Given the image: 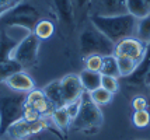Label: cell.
I'll use <instances>...</instances> for the list:
<instances>
[{
    "mask_svg": "<svg viewBox=\"0 0 150 140\" xmlns=\"http://www.w3.org/2000/svg\"><path fill=\"white\" fill-rule=\"evenodd\" d=\"M91 24L114 44H118L125 38H132L136 35L137 20L128 13L118 15L94 14L91 17Z\"/></svg>",
    "mask_w": 150,
    "mask_h": 140,
    "instance_id": "cell-1",
    "label": "cell"
},
{
    "mask_svg": "<svg viewBox=\"0 0 150 140\" xmlns=\"http://www.w3.org/2000/svg\"><path fill=\"white\" fill-rule=\"evenodd\" d=\"M104 122L103 112L90 98V94L84 91L80 97V105L76 116L72 119L70 127L76 132L83 133H94L101 127Z\"/></svg>",
    "mask_w": 150,
    "mask_h": 140,
    "instance_id": "cell-2",
    "label": "cell"
},
{
    "mask_svg": "<svg viewBox=\"0 0 150 140\" xmlns=\"http://www.w3.org/2000/svg\"><path fill=\"white\" fill-rule=\"evenodd\" d=\"M38 21L39 11L37 10V7L28 1L18 0L0 17V30H6L10 27H21L33 32L34 27Z\"/></svg>",
    "mask_w": 150,
    "mask_h": 140,
    "instance_id": "cell-3",
    "label": "cell"
},
{
    "mask_svg": "<svg viewBox=\"0 0 150 140\" xmlns=\"http://www.w3.org/2000/svg\"><path fill=\"white\" fill-rule=\"evenodd\" d=\"M25 93H10L0 95V136L14 122L23 118L25 108Z\"/></svg>",
    "mask_w": 150,
    "mask_h": 140,
    "instance_id": "cell-4",
    "label": "cell"
},
{
    "mask_svg": "<svg viewBox=\"0 0 150 140\" xmlns=\"http://www.w3.org/2000/svg\"><path fill=\"white\" fill-rule=\"evenodd\" d=\"M79 45H80V52L84 56H90V55L108 56V55H114L115 51V44L111 42L104 34H101L94 27L86 28L80 34Z\"/></svg>",
    "mask_w": 150,
    "mask_h": 140,
    "instance_id": "cell-5",
    "label": "cell"
},
{
    "mask_svg": "<svg viewBox=\"0 0 150 140\" xmlns=\"http://www.w3.org/2000/svg\"><path fill=\"white\" fill-rule=\"evenodd\" d=\"M48 127L49 125L45 118H41L35 122H27L25 119L21 118L7 127L6 132L0 137L3 140H28L31 139V136L41 133L42 130H45Z\"/></svg>",
    "mask_w": 150,
    "mask_h": 140,
    "instance_id": "cell-6",
    "label": "cell"
},
{
    "mask_svg": "<svg viewBox=\"0 0 150 140\" xmlns=\"http://www.w3.org/2000/svg\"><path fill=\"white\" fill-rule=\"evenodd\" d=\"M41 39L34 32L27 34L23 39L17 44L16 49L11 53V59L18 62L24 67H31L37 63L38 60V51Z\"/></svg>",
    "mask_w": 150,
    "mask_h": 140,
    "instance_id": "cell-7",
    "label": "cell"
},
{
    "mask_svg": "<svg viewBox=\"0 0 150 140\" xmlns=\"http://www.w3.org/2000/svg\"><path fill=\"white\" fill-rule=\"evenodd\" d=\"M144 49H146V44L132 37V38H125V39L119 41L118 44H115L114 55L115 56H126V58H131V59L139 62L144 53Z\"/></svg>",
    "mask_w": 150,
    "mask_h": 140,
    "instance_id": "cell-8",
    "label": "cell"
},
{
    "mask_svg": "<svg viewBox=\"0 0 150 140\" xmlns=\"http://www.w3.org/2000/svg\"><path fill=\"white\" fill-rule=\"evenodd\" d=\"M60 86H62V94L65 104H70L73 101H77L81 94L84 93V88L80 83L77 74H67L60 79Z\"/></svg>",
    "mask_w": 150,
    "mask_h": 140,
    "instance_id": "cell-9",
    "label": "cell"
},
{
    "mask_svg": "<svg viewBox=\"0 0 150 140\" xmlns=\"http://www.w3.org/2000/svg\"><path fill=\"white\" fill-rule=\"evenodd\" d=\"M25 107H30L35 109L38 113H41L44 118L45 116H51V113L55 108L52 107V104L48 101L45 97V94L42 90H37L34 88L30 93H27L25 95Z\"/></svg>",
    "mask_w": 150,
    "mask_h": 140,
    "instance_id": "cell-10",
    "label": "cell"
},
{
    "mask_svg": "<svg viewBox=\"0 0 150 140\" xmlns=\"http://www.w3.org/2000/svg\"><path fill=\"white\" fill-rule=\"evenodd\" d=\"M10 90H13L16 93H30L31 90L35 88V83H34L33 77L30 74H27L24 70L14 73L13 76H10L6 81H4Z\"/></svg>",
    "mask_w": 150,
    "mask_h": 140,
    "instance_id": "cell-11",
    "label": "cell"
},
{
    "mask_svg": "<svg viewBox=\"0 0 150 140\" xmlns=\"http://www.w3.org/2000/svg\"><path fill=\"white\" fill-rule=\"evenodd\" d=\"M149 69H150V42H147L143 56L137 62L136 69L133 70V73L128 77V81L131 84H142V83H144V79H146V74L149 72Z\"/></svg>",
    "mask_w": 150,
    "mask_h": 140,
    "instance_id": "cell-12",
    "label": "cell"
},
{
    "mask_svg": "<svg viewBox=\"0 0 150 140\" xmlns=\"http://www.w3.org/2000/svg\"><path fill=\"white\" fill-rule=\"evenodd\" d=\"M44 94L48 98V101L52 104L53 108H60L65 107V100H63V94H62V86H60V80L51 81L49 84L44 87Z\"/></svg>",
    "mask_w": 150,
    "mask_h": 140,
    "instance_id": "cell-13",
    "label": "cell"
},
{
    "mask_svg": "<svg viewBox=\"0 0 150 140\" xmlns=\"http://www.w3.org/2000/svg\"><path fill=\"white\" fill-rule=\"evenodd\" d=\"M18 42L20 39H16L6 30L0 31V63L7 59H11V53Z\"/></svg>",
    "mask_w": 150,
    "mask_h": 140,
    "instance_id": "cell-14",
    "label": "cell"
},
{
    "mask_svg": "<svg viewBox=\"0 0 150 140\" xmlns=\"http://www.w3.org/2000/svg\"><path fill=\"white\" fill-rule=\"evenodd\" d=\"M101 77H103V74L100 72H91V70H87V69H84L79 74L80 83L84 88V91H87V93H91V91L101 87Z\"/></svg>",
    "mask_w": 150,
    "mask_h": 140,
    "instance_id": "cell-15",
    "label": "cell"
},
{
    "mask_svg": "<svg viewBox=\"0 0 150 140\" xmlns=\"http://www.w3.org/2000/svg\"><path fill=\"white\" fill-rule=\"evenodd\" d=\"M59 18L66 25H73L74 20V10H73V0H53Z\"/></svg>",
    "mask_w": 150,
    "mask_h": 140,
    "instance_id": "cell-16",
    "label": "cell"
},
{
    "mask_svg": "<svg viewBox=\"0 0 150 140\" xmlns=\"http://www.w3.org/2000/svg\"><path fill=\"white\" fill-rule=\"evenodd\" d=\"M101 15L126 14V0H100Z\"/></svg>",
    "mask_w": 150,
    "mask_h": 140,
    "instance_id": "cell-17",
    "label": "cell"
},
{
    "mask_svg": "<svg viewBox=\"0 0 150 140\" xmlns=\"http://www.w3.org/2000/svg\"><path fill=\"white\" fill-rule=\"evenodd\" d=\"M51 119H52L53 126H56L62 132H67L72 123V116L69 115L66 107L55 108L51 113Z\"/></svg>",
    "mask_w": 150,
    "mask_h": 140,
    "instance_id": "cell-18",
    "label": "cell"
},
{
    "mask_svg": "<svg viewBox=\"0 0 150 140\" xmlns=\"http://www.w3.org/2000/svg\"><path fill=\"white\" fill-rule=\"evenodd\" d=\"M126 13L140 20L150 14V7L146 0H126Z\"/></svg>",
    "mask_w": 150,
    "mask_h": 140,
    "instance_id": "cell-19",
    "label": "cell"
},
{
    "mask_svg": "<svg viewBox=\"0 0 150 140\" xmlns=\"http://www.w3.org/2000/svg\"><path fill=\"white\" fill-rule=\"evenodd\" d=\"M100 73L103 76H111V77H119V70H118V62L115 55H108L103 56V63Z\"/></svg>",
    "mask_w": 150,
    "mask_h": 140,
    "instance_id": "cell-20",
    "label": "cell"
},
{
    "mask_svg": "<svg viewBox=\"0 0 150 140\" xmlns=\"http://www.w3.org/2000/svg\"><path fill=\"white\" fill-rule=\"evenodd\" d=\"M21 70H23V66L14 59H7L1 62L0 63V83H4L10 76H13L14 73L21 72Z\"/></svg>",
    "mask_w": 150,
    "mask_h": 140,
    "instance_id": "cell-21",
    "label": "cell"
},
{
    "mask_svg": "<svg viewBox=\"0 0 150 140\" xmlns=\"http://www.w3.org/2000/svg\"><path fill=\"white\" fill-rule=\"evenodd\" d=\"M37 37H38L39 39H48V38H51L55 32V25H53L52 21L49 20H39L37 24H35V27H34V31H33Z\"/></svg>",
    "mask_w": 150,
    "mask_h": 140,
    "instance_id": "cell-22",
    "label": "cell"
},
{
    "mask_svg": "<svg viewBox=\"0 0 150 140\" xmlns=\"http://www.w3.org/2000/svg\"><path fill=\"white\" fill-rule=\"evenodd\" d=\"M117 62H118V70H119V77H129L133 70L136 69L137 62L136 60L131 59V58H126V56H117Z\"/></svg>",
    "mask_w": 150,
    "mask_h": 140,
    "instance_id": "cell-23",
    "label": "cell"
},
{
    "mask_svg": "<svg viewBox=\"0 0 150 140\" xmlns=\"http://www.w3.org/2000/svg\"><path fill=\"white\" fill-rule=\"evenodd\" d=\"M136 37L137 39L147 44L150 42V14L143 18L137 20V28H136Z\"/></svg>",
    "mask_w": 150,
    "mask_h": 140,
    "instance_id": "cell-24",
    "label": "cell"
},
{
    "mask_svg": "<svg viewBox=\"0 0 150 140\" xmlns=\"http://www.w3.org/2000/svg\"><path fill=\"white\" fill-rule=\"evenodd\" d=\"M88 94H90L91 101L97 105V107L110 104L112 100V95H114V94L108 93L107 90H104L103 87H100V88H97V90H94V91H91V93H88Z\"/></svg>",
    "mask_w": 150,
    "mask_h": 140,
    "instance_id": "cell-25",
    "label": "cell"
},
{
    "mask_svg": "<svg viewBox=\"0 0 150 140\" xmlns=\"http://www.w3.org/2000/svg\"><path fill=\"white\" fill-rule=\"evenodd\" d=\"M132 122L133 125L139 129H143V127H147L150 125V113L147 109H143V111H135L133 115H132Z\"/></svg>",
    "mask_w": 150,
    "mask_h": 140,
    "instance_id": "cell-26",
    "label": "cell"
},
{
    "mask_svg": "<svg viewBox=\"0 0 150 140\" xmlns=\"http://www.w3.org/2000/svg\"><path fill=\"white\" fill-rule=\"evenodd\" d=\"M101 63H103V56L100 55H90V56H84V65L87 70L91 72H100L101 69Z\"/></svg>",
    "mask_w": 150,
    "mask_h": 140,
    "instance_id": "cell-27",
    "label": "cell"
},
{
    "mask_svg": "<svg viewBox=\"0 0 150 140\" xmlns=\"http://www.w3.org/2000/svg\"><path fill=\"white\" fill-rule=\"evenodd\" d=\"M101 87L107 90L108 93L115 94L118 91V79L117 77H111V76H103L101 77Z\"/></svg>",
    "mask_w": 150,
    "mask_h": 140,
    "instance_id": "cell-28",
    "label": "cell"
},
{
    "mask_svg": "<svg viewBox=\"0 0 150 140\" xmlns=\"http://www.w3.org/2000/svg\"><path fill=\"white\" fill-rule=\"evenodd\" d=\"M41 118H44L41 113H38L35 109L30 107L24 108V113H23V119H25L27 122H35V120H39Z\"/></svg>",
    "mask_w": 150,
    "mask_h": 140,
    "instance_id": "cell-29",
    "label": "cell"
},
{
    "mask_svg": "<svg viewBox=\"0 0 150 140\" xmlns=\"http://www.w3.org/2000/svg\"><path fill=\"white\" fill-rule=\"evenodd\" d=\"M147 102L149 101L146 100L144 97H136V98H133V101H132V108L135 111H143V109L147 108Z\"/></svg>",
    "mask_w": 150,
    "mask_h": 140,
    "instance_id": "cell-30",
    "label": "cell"
},
{
    "mask_svg": "<svg viewBox=\"0 0 150 140\" xmlns=\"http://www.w3.org/2000/svg\"><path fill=\"white\" fill-rule=\"evenodd\" d=\"M90 0H73V3L77 6V8H84L87 4H88Z\"/></svg>",
    "mask_w": 150,
    "mask_h": 140,
    "instance_id": "cell-31",
    "label": "cell"
},
{
    "mask_svg": "<svg viewBox=\"0 0 150 140\" xmlns=\"http://www.w3.org/2000/svg\"><path fill=\"white\" fill-rule=\"evenodd\" d=\"M18 0H0V7L3 6H11L14 3H17Z\"/></svg>",
    "mask_w": 150,
    "mask_h": 140,
    "instance_id": "cell-32",
    "label": "cell"
},
{
    "mask_svg": "<svg viewBox=\"0 0 150 140\" xmlns=\"http://www.w3.org/2000/svg\"><path fill=\"white\" fill-rule=\"evenodd\" d=\"M14 4H16V3H14ZM14 4H11V6H14ZM11 6H3V7H0V17H1L3 14L6 13V11H7V10H8V8H10Z\"/></svg>",
    "mask_w": 150,
    "mask_h": 140,
    "instance_id": "cell-33",
    "label": "cell"
},
{
    "mask_svg": "<svg viewBox=\"0 0 150 140\" xmlns=\"http://www.w3.org/2000/svg\"><path fill=\"white\" fill-rule=\"evenodd\" d=\"M144 83H146V84H150V69H149V72H147V74H146V79H144Z\"/></svg>",
    "mask_w": 150,
    "mask_h": 140,
    "instance_id": "cell-34",
    "label": "cell"
},
{
    "mask_svg": "<svg viewBox=\"0 0 150 140\" xmlns=\"http://www.w3.org/2000/svg\"><path fill=\"white\" fill-rule=\"evenodd\" d=\"M146 1H147V4H149V7H150V0H146Z\"/></svg>",
    "mask_w": 150,
    "mask_h": 140,
    "instance_id": "cell-35",
    "label": "cell"
},
{
    "mask_svg": "<svg viewBox=\"0 0 150 140\" xmlns=\"http://www.w3.org/2000/svg\"><path fill=\"white\" fill-rule=\"evenodd\" d=\"M0 140H3V139H0ZM28 140H33V139H28Z\"/></svg>",
    "mask_w": 150,
    "mask_h": 140,
    "instance_id": "cell-36",
    "label": "cell"
},
{
    "mask_svg": "<svg viewBox=\"0 0 150 140\" xmlns=\"http://www.w3.org/2000/svg\"><path fill=\"white\" fill-rule=\"evenodd\" d=\"M149 86H150V84H149Z\"/></svg>",
    "mask_w": 150,
    "mask_h": 140,
    "instance_id": "cell-37",
    "label": "cell"
}]
</instances>
